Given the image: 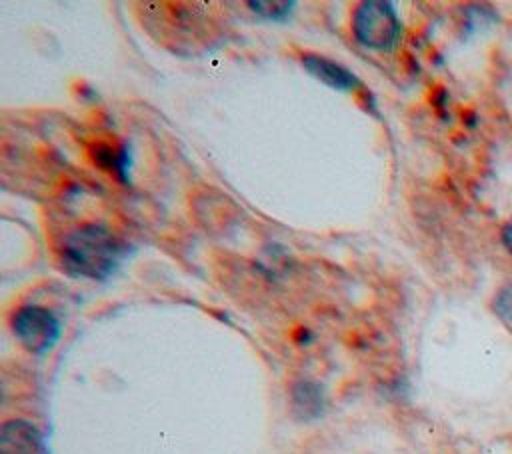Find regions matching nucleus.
Listing matches in <instances>:
<instances>
[{
	"instance_id": "f257e3e1",
	"label": "nucleus",
	"mask_w": 512,
	"mask_h": 454,
	"mask_svg": "<svg viewBox=\"0 0 512 454\" xmlns=\"http://www.w3.org/2000/svg\"><path fill=\"white\" fill-rule=\"evenodd\" d=\"M126 252L124 242L102 224H80L64 236L60 266L66 274L88 280H106Z\"/></svg>"
},
{
	"instance_id": "f03ea898",
	"label": "nucleus",
	"mask_w": 512,
	"mask_h": 454,
	"mask_svg": "<svg viewBox=\"0 0 512 454\" xmlns=\"http://www.w3.org/2000/svg\"><path fill=\"white\" fill-rule=\"evenodd\" d=\"M400 30V18L390 2L368 0L354 10L352 34L370 50H392L400 38Z\"/></svg>"
},
{
	"instance_id": "7ed1b4c3",
	"label": "nucleus",
	"mask_w": 512,
	"mask_h": 454,
	"mask_svg": "<svg viewBox=\"0 0 512 454\" xmlns=\"http://www.w3.org/2000/svg\"><path fill=\"white\" fill-rule=\"evenodd\" d=\"M12 332L26 350L46 354L60 340L62 324L52 310L38 304H28L14 312Z\"/></svg>"
},
{
	"instance_id": "20e7f679",
	"label": "nucleus",
	"mask_w": 512,
	"mask_h": 454,
	"mask_svg": "<svg viewBox=\"0 0 512 454\" xmlns=\"http://www.w3.org/2000/svg\"><path fill=\"white\" fill-rule=\"evenodd\" d=\"M302 64L310 76H314L316 80H320L322 84H326L334 90L350 92L360 86V80L352 70H348L346 66L338 64L326 56L306 54V56H302Z\"/></svg>"
},
{
	"instance_id": "39448f33",
	"label": "nucleus",
	"mask_w": 512,
	"mask_h": 454,
	"mask_svg": "<svg viewBox=\"0 0 512 454\" xmlns=\"http://www.w3.org/2000/svg\"><path fill=\"white\" fill-rule=\"evenodd\" d=\"M42 434L26 420H10L0 430V454H42Z\"/></svg>"
},
{
	"instance_id": "423d86ee",
	"label": "nucleus",
	"mask_w": 512,
	"mask_h": 454,
	"mask_svg": "<svg viewBox=\"0 0 512 454\" xmlns=\"http://www.w3.org/2000/svg\"><path fill=\"white\" fill-rule=\"evenodd\" d=\"M292 410L300 420H314L324 410V394L316 382L302 380L292 386Z\"/></svg>"
},
{
	"instance_id": "0eeeda50",
	"label": "nucleus",
	"mask_w": 512,
	"mask_h": 454,
	"mask_svg": "<svg viewBox=\"0 0 512 454\" xmlns=\"http://www.w3.org/2000/svg\"><path fill=\"white\" fill-rule=\"evenodd\" d=\"M92 158L106 172H110L118 178H126L130 158H128V152L124 148H118V146H112V144H96L94 150H92Z\"/></svg>"
},
{
	"instance_id": "6e6552de",
	"label": "nucleus",
	"mask_w": 512,
	"mask_h": 454,
	"mask_svg": "<svg viewBox=\"0 0 512 454\" xmlns=\"http://www.w3.org/2000/svg\"><path fill=\"white\" fill-rule=\"evenodd\" d=\"M248 6L252 8V12L268 18V20H280L286 18L290 14V8H294V2H264V0H256V2H248Z\"/></svg>"
},
{
	"instance_id": "1a4fd4ad",
	"label": "nucleus",
	"mask_w": 512,
	"mask_h": 454,
	"mask_svg": "<svg viewBox=\"0 0 512 454\" xmlns=\"http://www.w3.org/2000/svg\"><path fill=\"white\" fill-rule=\"evenodd\" d=\"M492 308H494L496 316H498L504 324L512 326V284H508V286H504V288L498 290Z\"/></svg>"
},
{
	"instance_id": "9d476101",
	"label": "nucleus",
	"mask_w": 512,
	"mask_h": 454,
	"mask_svg": "<svg viewBox=\"0 0 512 454\" xmlns=\"http://www.w3.org/2000/svg\"><path fill=\"white\" fill-rule=\"evenodd\" d=\"M502 242H504V246H506V250L512 254V220L504 226V230H502Z\"/></svg>"
}]
</instances>
